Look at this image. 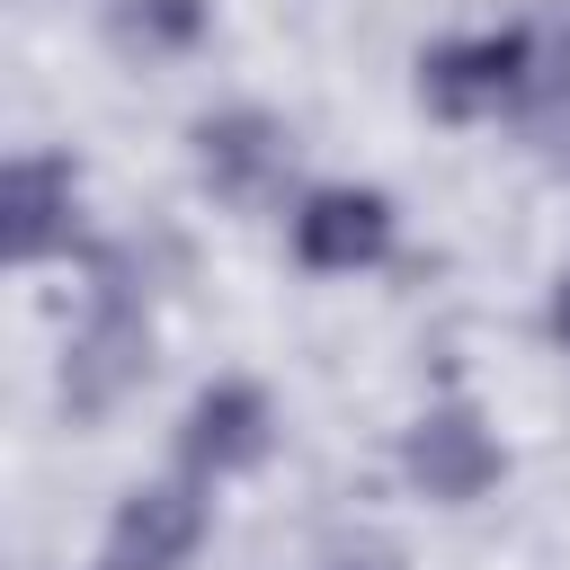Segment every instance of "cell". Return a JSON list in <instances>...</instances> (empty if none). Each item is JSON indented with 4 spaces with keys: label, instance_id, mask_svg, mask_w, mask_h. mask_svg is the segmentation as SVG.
I'll return each instance as SVG.
<instances>
[{
    "label": "cell",
    "instance_id": "1",
    "mask_svg": "<svg viewBox=\"0 0 570 570\" xmlns=\"http://www.w3.org/2000/svg\"><path fill=\"white\" fill-rule=\"evenodd\" d=\"M419 98L454 125L534 98V27H490V36H454V45L419 53Z\"/></svg>",
    "mask_w": 570,
    "mask_h": 570
},
{
    "label": "cell",
    "instance_id": "2",
    "mask_svg": "<svg viewBox=\"0 0 570 570\" xmlns=\"http://www.w3.org/2000/svg\"><path fill=\"white\" fill-rule=\"evenodd\" d=\"M142 356H151V321H142V303L125 294V276H107V285L89 294V321L71 330V356H62V401H71L80 419L116 410V401H125V383L142 374Z\"/></svg>",
    "mask_w": 570,
    "mask_h": 570
},
{
    "label": "cell",
    "instance_id": "3",
    "mask_svg": "<svg viewBox=\"0 0 570 570\" xmlns=\"http://www.w3.org/2000/svg\"><path fill=\"white\" fill-rule=\"evenodd\" d=\"M285 169H294V134L258 107H223L196 125V178L223 196V205H276L285 196Z\"/></svg>",
    "mask_w": 570,
    "mask_h": 570
},
{
    "label": "cell",
    "instance_id": "4",
    "mask_svg": "<svg viewBox=\"0 0 570 570\" xmlns=\"http://www.w3.org/2000/svg\"><path fill=\"white\" fill-rule=\"evenodd\" d=\"M267 445H276V410H267L258 383H205L196 410H187V428H178V454H187L196 481H232Z\"/></svg>",
    "mask_w": 570,
    "mask_h": 570
},
{
    "label": "cell",
    "instance_id": "5",
    "mask_svg": "<svg viewBox=\"0 0 570 570\" xmlns=\"http://www.w3.org/2000/svg\"><path fill=\"white\" fill-rule=\"evenodd\" d=\"M392 249V205L374 187H321L294 205V258L321 276H356Z\"/></svg>",
    "mask_w": 570,
    "mask_h": 570
},
{
    "label": "cell",
    "instance_id": "6",
    "mask_svg": "<svg viewBox=\"0 0 570 570\" xmlns=\"http://www.w3.org/2000/svg\"><path fill=\"white\" fill-rule=\"evenodd\" d=\"M499 436L481 428V410L472 401H445V410H428L419 428H410V481L428 490V499H445V508H463V499H481L490 481H499Z\"/></svg>",
    "mask_w": 570,
    "mask_h": 570
},
{
    "label": "cell",
    "instance_id": "7",
    "mask_svg": "<svg viewBox=\"0 0 570 570\" xmlns=\"http://www.w3.org/2000/svg\"><path fill=\"white\" fill-rule=\"evenodd\" d=\"M205 543V499L187 481H151L116 508L107 525V570H178Z\"/></svg>",
    "mask_w": 570,
    "mask_h": 570
},
{
    "label": "cell",
    "instance_id": "8",
    "mask_svg": "<svg viewBox=\"0 0 570 570\" xmlns=\"http://www.w3.org/2000/svg\"><path fill=\"white\" fill-rule=\"evenodd\" d=\"M71 223H80V178H71V160L27 151V160L9 169V258L36 267V258L71 249Z\"/></svg>",
    "mask_w": 570,
    "mask_h": 570
},
{
    "label": "cell",
    "instance_id": "9",
    "mask_svg": "<svg viewBox=\"0 0 570 570\" xmlns=\"http://www.w3.org/2000/svg\"><path fill=\"white\" fill-rule=\"evenodd\" d=\"M116 36L142 45V53H187L205 36V0H125L116 9Z\"/></svg>",
    "mask_w": 570,
    "mask_h": 570
},
{
    "label": "cell",
    "instance_id": "10",
    "mask_svg": "<svg viewBox=\"0 0 570 570\" xmlns=\"http://www.w3.org/2000/svg\"><path fill=\"white\" fill-rule=\"evenodd\" d=\"M321 570H401V552H383V543H338Z\"/></svg>",
    "mask_w": 570,
    "mask_h": 570
},
{
    "label": "cell",
    "instance_id": "11",
    "mask_svg": "<svg viewBox=\"0 0 570 570\" xmlns=\"http://www.w3.org/2000/svg\"><path fill=\"white\" fill-rule=\"evenodd\" d=\"M552 330L570 338V276H561V294H552Z\"/></svg>",
    "mask_w": 570,
    "mask_h": 570
}]
</instances>
